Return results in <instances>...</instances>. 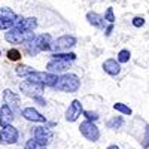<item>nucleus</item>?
<instances>
[{
    "mask_svg": "<svg viewBox=\"0 0 149 149\" xmlns=\"http://www.w3.org/2000/svg\"><path fill=\"white\" fill-rule=\"evenodd\" d=\"M18 137H19L18 130L10 124L8 127H3L0 131V145H14L17 143Z\"/></svg>",
    "mask_w": 149,
    "mask_h": 149,
    "instance_id": "nucleus-7",
    "label": "nucleus"
},
{
    "mask_svg": "<svg viewBox=\"0 0 149 149\" xmlns=\"http://www.w3.org/2000/svg\"><path fill=\"white\" fill-rule=\"evenodd\" d=\"M81 86V79L74 73H66L63 76H58L57 84L52 86L54 90L63 91V93H76Z\"/></svg>",
    "mask_w": 149,
    "mask_h": 149,
    "instance_id": "nucleus-1",
    "label": "nucleus"
},
{
    "mask_svg": "<svg viewBox=\"0 0 149 149\" xmlns=\"http://www.w3.org/2000/svg\"><path fill=\"white\" fill-rule=\"evenodd\" d=\"M82 112H84V109H82L81 102H79V100H73V102L70 103L69 109L66 110V119H67L69 122H74V121L81 116Z\"/></svg>",
    "mask_w": 149,
    "mask_h": 149,
    "instance_id": "nucleus-10",
    "label": "nucleus"
},
{
    "mask_svg": "<svg viewBox=\"0 0 149 149\" xmlns=\"http://www.w3.org/2000/svg\"><path fill=\"white\" fill-rule=\"evenodd\" d=\"M74 45H76V37L72 34H64V36H60L58 39L52 40L51 49L54 52H66Z\"/></svg>",
    "mask_w": 149,
    "mask_h": 149,
    "instance_id": "nucleus-3",
    "label": "nucleus"
},
{
    "mask_svg": "<svg viewBox=\"0 0 149 149\" xmlns=\"http://www.w3.org/2000/svg\"><path fill=\"white\" fill-rule=\"evenodd\" d=\"M133 26L134 27H143L145 26V18L143 17H134L133 18Z\"/></svg>",
    "mask_w": 149,
    "mask_h": 149,
    "instance_id": "nucleus-29",
    "label": "nucleus"
},
{
    "mask_svg": "<svg viewBox=\"0 0 149 149\" xmlns=\"http://www.w3.org/2000/svg\"><path fill=\"white\" fill-rule=\"evenodd\" d=\"M52 60H61V61H67V63H72V61L76 60V54L73 52H54Z\"/></svg>",
    "mask_w": 149,
    "mask_h": 149,
    "instance_id": "nucleus-20",
    "label": "nucleus"
},
{
    "mask_svg": "<svg viewBox=\"0 0 149 149\" xmlns=\"http://www.w3.org/2000/svg\"><path fill=\"white\" fill-rule=\"evenodd\" d=\"M112 30H113V24H109V26L106 27V30H104V34H106V36H109V34L112 33Z\"/></svg>",
    "mask_w": 149,
    "mask_h": 149,
    "instance_id": "nucleus-33",
    "label": "nucleus"
},
{
    "mask_svg": "<svg viewBox=\"0 0 149 149\" xmlns=\"http://www.w3.org/2000/svg\"><path fill=\"white\" fill-rule=\"evenodd\" d=\"M104 21H107L109 24H115V21H116V18H115V14H113V9L112 8H107L106 9V12H104Z\"/></svg>",
    "mask_w": 149,
    "mask_h": 149,
    "instance_id": "nucleus-25",
    "label": "nucleus"
},
{
    "mask_svg": "<svg viewBox=\"0 0 149 149\" xmlns=\"http://www.w3.org/2000/svg\"><path fill=\"white\" fill-rule=\"evenodd\" d=\"M36 45L39 51H51V45H52V37L49 33L40 34L36 37Z\"/></svg>",
    "mask_w": 149,
    "mask_h": 149,
    "instance_id": "nucleus-15",
    "label": "nucleus"
},
{
    "mask_svg": "<svg viewBox=\"0 0 149 149\" xmlns=\"http://www.w3.org/2000/svg\"><path fill=\"white\" fill-rule=\"evenodd\" d=\"M86 19H88V22L91 24V26H94L97 29H104L106 21L100 14H97V12H88V14H86Z\"/></svg>",
    "mask_w": 149,
    "mask_h": 149,
    "instance_id": "nucleus-16",
    "label": "nucleus"
},
{
    "mask_svg": "<svg viewBox=\"0 0 149 149\" xmlns=\"http://www.w3.org/2000/svg\"><path fill=\"white\" fill-rule=\"evenodd\" d=\"M103 70L107 74H110V76H116V74H119V72H121V64L115 58H107L103 63Z\"/></svg>",
    "mask_w": 149,
    "mask_h": 149,
    "instance_id": "nucleus-14",
    "label": "nucleus"
},
{
    "mask_svg": "<svg viewBox=\"0 0 149 149\" xmlns=\"http://www.w3.org/2000/svg\"><path fill=\"white\" fill-rule=\"evenodd\" d=\"M5 39L12 45H19V43H22L24 40H26V31L18 29V27H12V29L6 30Z\"/></svg>",
    "mask_w": 149,
    "mask_h": 149,
    "instance_id": "nucleus-9",
    "label": "nucleus"
},
{
    "mask_svg": "<svg viewBox=\"0 0 149 149\" xmlns=\"http://www.w3.org/2000/svg\"><path fill=\"white\" fill-rule=\"evenodd\" d=\"M130 57H131V54H130V51L128 49H121V51L118 52V63L121 64V63H128V60H130Z\"/></svg>",
    "mask_w": 149,
    "mask_h": 149,
    "instance_id": "nucleus-23",
    "label": "nucleus"
},
{
    "mask_svg": "<svg viewBox=\"0 0 149 149\" xmlns=\"http://www.w3.org/2000/svg\"><path fill=\"white\" fill-rule=\"evenodd\" d=\"M33 72H34V69L30 67V66H26V64H19V66L15 67V73L18 74V76H21V78H27L29 74H31Z\"/></svg>",
    "mask_w": 149,
    "mask_h": 149,
    "instance_id": "nucleus-21",
    "label": "nucleus"
},
{
    "mask_svg": "<svg viewBox=\"0 0 149 149\" xmlns=\"http://www.w3.org/2000/svg\"><path fill=\"white\" fill-rule=\"evenodd\" d=\"M24 149H39V146H37V143H36L34 139H30V140H27Z\"/></svg>",
    "mask_w": 149,
    "mask_h": 149,
    "instance_id": "nucleus-30",
    "label": "nucleus"
},
{
    "mask_svg": "<svg viewBox=\"0 0 149 149\" xmlns=\"http://www.w3.org/2000/svg\"><path fill=\"white\" fill-rule=\"evenodd\" d=\"M21 115L26 118L27 121H31V122H45L46 121V118L40 113L39 110H36L34 107H26V109H22Z\"/></svg>",
    "mask_w": 149,
    "mask_h": 149,
    "instance_id": "nucleus-11",
    "label": "nucleus"
},
{
    "mask_svg": "<svg viewBox=\"0 0 149 149\" xmlns=\"http://www.w3.org/2000/svg\"><path fill=\"white\" fill-rule=\"evenodd\" d=\"M142 146L149 148V125H146V128H145V136H143V140H142Z\"/></svg>",
    "mask_w": 149,
    "mask_h": 149,
    "instance_id": "nucleus-28",
    "label": "nucleus"
},
{
    "mask_svg": "<svg viewBox=\"0 0 149 149\" xmlns=\"http://www.w3.org/2000/svg\"><path fill=\"white\" fill-rule=\"evenodd\" d=\"M37 27V19L33 18V17H29V18H24L22 22L18 26V29L24 30V31H34Z\"/></svg>",
    "mask_w": 149,
    "mask_h": 149,
    "instance_id": "nucleus-17",
    "label": "nucleus"
},
{
    "mask_svg": "<svg viewBox=\"0 0 149 149\" xmlns=\"http://www.w3.org/2000/svg\"><path fill=\"white\" fill-rule=\"evenodd\" d=\"M82 113H84V116L86 118V121L94 122V121H97V119H98V115L95 113V112H91V110H84Z\"/></svg>",
    "mask_w": 149,
    "mask_h": 149,
    "instance_id": "nucleus-27",
    "label": "nucleus"
},
{
    "mask_svg": "<svg viewBox=\"0 0 149 149\" xmlns=\"http://www.w3.org/2000/svg\"><path fill=\"white\" fill-rule=\"evenodd\" d=\"M43 90H45L43 85L30 82V81H27V79L19 84V91H21L24 95H29V97H31V98L42 95V94H43Z\"/></svg>",
    "mask_w": 149,
    "mask_h": 149,
    "instance_id": "nucleus-6",
    "label": "nucleus"
},
{
    "mask_svg": "<svg viewBox=\"0 0 149 149\" xmlns=\"http://www.w3.org/2000/svg\"><path fill=\"white\" fill-rule=\"evenodd\" d=\"M21 45H22V48H24V51H26V54L30 55V57H34V55H37V54L40 52L39 49H37L36 39H34V40H26V42H22Z\"/></svg>",
    "mask_w": 149,
    "mask_h": 149,
    "instance_id": "nucleus-18",
    "label": "nucleus"
},
{
    "mask_svg": "<svg viewBox=\"0 0 149 149\" xmlns=\"http://www.w3.org/2000/svg\"><path fill=\"white\" fill-rule=\"evenodd\" d=\"M79 131H81V134L84 136V137L86 140H90V142H97L98 139H100V130H98V127L91 121L85 119L84 122H81Z\"/></svg>",
    "mask_w": 149,
    "mask_h": 149,
    "instance_id": "nucleus-5",
    "label": "nucleus"
},
{
    "mask_svg": "<svg viewBox=\"0 0 149 149\" xmlns=\"http://www.w3.org/2000/svg\"><path fill=\"white\" fill-rule=\"evenodd\" d=\"M3 102L6 106H9L12 109L14 113L19 112V104H21V98L17 93H14L12 90H5L3 91Z\"/></svg>",
    "mask_w": 149,
    "mask_h": 149,
    "instance_id": "nucleus-8",
    "label": "nucleus"
},
{
    "mask_svg": "<svg viewBox=\"0 0 149 149\" xmlns=\"http://www.w3.org/2000/svg\"><path fill=\"white\" fill-rule=\"evenodd\" d=\"M106 149H119V148H118L116 145H110V146H107Z\"/></svg>",
    "mask_w": 149,
    "mask_h": 149,
    "instance_id": "nucleus-34",
    "label": "nucleus"
},
{
    "mask_svg": "<svg viewBox=\"0 0 149 149\" xmlns=\"http://www.w3.org/2000/svg\"><path fill=\"white\" fill-rule=\"evenodd\" d=\"M0 19H3L5 22H12L14 24L17 19V14L9 8H0Z\"/></svg>",
    "mask_w": 149,
    "mask_h": 149,
    "instance_id": "nucleus-19",
    "label": "nucleus"
},
{
    "mask_svg": "<svg viewBox=\"0 0 149 149\" xmlns=\"http://www.w3.org/2000/svg\"><path fill=\"white\" fill-rule=\"evenodd\" d=\"M8 58L10 61H18V60H21V52L18 51V49L12 48V49H9V51H8Z\"/></svg>",
    "mask_w": 149,
    "mask_h": 149,
    "instance_id": "nucleus-26",
    "label": "nucleus"
},
{
    "mask_svg": "<svg viewBox=\"0 0 149 149\" xmlns=\"http://www.w3.org/2000/svg\"><path fill=\"white\" fill-rule=\"evenodd\" d=\"M113 109L118 110V112H121L122 115H131V113H133V110H131L127 104H124V103H115V104H113Z\"/></svg>",
    "mask_w": 149,
    "mask_h": 149,
    "instance_id": "nucleus-24",
    "label": "nucleus"
},
{
    "mask_svg": "<svg viewBox=\"0 0 149 149\" xmlns=\"http://www.w3.org/2000/svg\"><path fill=\"white\" fill-rule=\"evenodd\" d=\"M33 100H34L36 103H39L40 106H45V104H46V100H45V98H42V95H39V97H34Z\"/></svg>",
    "mask_w": 149,
    "mask_h": 149,
    "instance_id": "nucleus-32",
    "label": "nucleus"
},
{
    "mask_svg": "<svg viewBox=\"0 0 149 149\" xmlns=\"http://www.w3.org/2000/svg\"><path fill=\"white\" fill-rule=\"evenodd\" d=\"M14 115H15V113L12 112V109H10L9 106L3 104L2 107H0V125H2V128L10 125L12 121H14V118H15Z\"/></svg>",
    "mask_w": 149,
    "mask_h": 149,
    "instance_id": "nucleus-12",
    "label": "nucleus"
},
{
    "mask_svg": "<svg viewBox=\"0 0 149 149\" xmlns=\"http://www.w3.org/2000/svg\"><path fill=\"white\" fill-rule=\"evenodd\" d=\"M27 81L34 82V84H39L43 86H54L58 81V76L55 73H49V72H33L31 74L27 76Z\"/></svg>",
    "mask_w": 149,
    "mask_h": 149,
    "instance_id": "nucleus-2",
    "label": "nucleus"
},
{
    "mask_svg": "<svg viewBox=\"0 0 149 149\" xmlns=\"http://www.w3.org/2000/svg\"><path fill=\"white\" fill-rule=\"evenodd\" d=\"M0 54H2V52H0Z\"/></svg>",
    "mask_w": 149,
    "mask_h": 149,
    "instance_id": "nucleus-35",
    "label": "nucleus"
},
{
    "mask_svg": "<svg viewBox=\"0 0 149 149\" xmlns=\"http://www.w3.org/2000/svg\"><path fill=\"white\" fill-rule=\"evenodd\" d=\"M14 27V24L12 22H5L3 19H0V30H9Z\"/></svg>",
    "mask_w": 149,
    "mask_h": 149,
    "instance_id": "nucleus-31",
    "label": "nucleus"
},
{
    "mask_svg": "<svg viewBox=\"0 0 149 149\" xmlns=\"http://www.w3.org/2000/svg\"><path fill=\"white\" fill-rule=\"evenodd\" d=\"M52 137H54V133L48 127H36L33 131V139L36 140L39 149L46 148L49 145V142L52 140Z\"/></svg>",
    "mask_w": 149,
    "mask_h": 149,
    "instance_id": "nucleus-4",
    "label": "nucleus"
},
{
    "mask_svg": "<svg viewBox=\"0 0 149 149\" xmlns=\"http://www.w3.org/2000/svg\"><path fill=\"white\" fill-rule=\"evenodd\" d=\"M70 67V63L67 61H61V60H51L49 63L46 64V69L49 73H61V72H66Z\"/></svg>",
    "mask_w": 149,
    "mask_h": 149,
    "instance_id": "nucleus-13",
    "label": "nucleus"
},
{
    "mask_svg": "<svg viewBox=\"0 0 149 149\" xmlns=\"http://www.w3.org/2000/svg\"><path fill=\"white\" fill-rule=\"evenodd\" d=\"M122 124H124L122 116H115V118H112V119L107 122V127L115 130V128H121V127H122Z\"/></svg>",
    "mask_w": 149,
    "mask_h": 149,
    "instance_id": "nucleus-22",
    "label": "nucleus"
}]
</instances>
